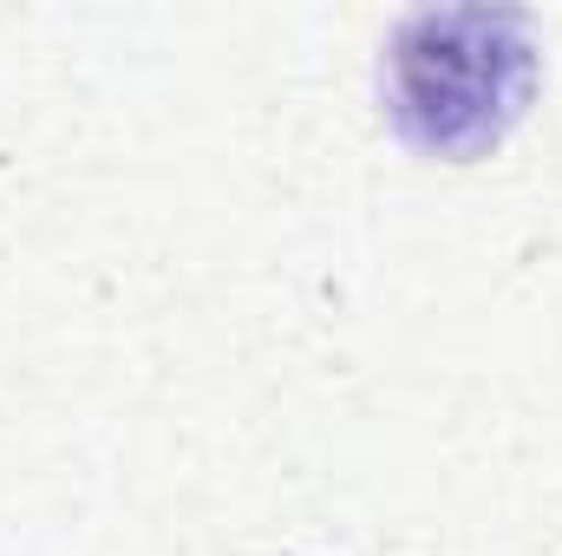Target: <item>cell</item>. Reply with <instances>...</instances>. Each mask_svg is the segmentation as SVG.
Segmentation results:
<instances>
[{"label": "cell", "mask_w": 562, "mask_h": 556, "mask_svg": "<svg viewBox=\"0 0 562 556\" xmlns=\"http://www.w3.org/2000/svg\"><path fill=\"white\" fill-rule=\"evenodd\" d=\"M491 33V20H425L431 46L400 53V112L425 144L464 151L504 125L524 79V53H497Z\"/></svg>", "instance_id": "cell-1"}]
</instances>
